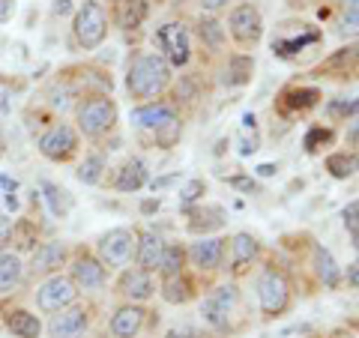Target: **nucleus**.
Segmentation results:
<instances>
[{
    "label": "nucleus",
    "instance_id": "42",
    "mask_svg": "<svg viewBox=\"0 0 359 338\" xmlns=\"http://www.w3.org/2000/svg\"><path fill=\"white\" fill-rule=\"evenodd\" d=\"M347 285H353V288H359V261L347 269Z\"/></svg>",
    "mask_w": 359,
    "mask_h": 338
},
{
    "label": "nucleus",
    "instance_id": "35",
    "mask_svg": "<svg viewBox=\"0 0 359 338\" xmlns=\"http://www.w3.org/2000/svg\"><path fill=\"white\" fill-rule=\"evenodd\" d=\"M318 90H294V93H287V99H290V105L294 108H309V105H314L318 102Z\"/></svg>",
    "mask_w": 359,
    "mask_h": 338
},
{
    "label": "nucleus",
    "instance_id": "28",
    "mask_svg": "<svg viewBox=\"0 0 359 338\" xmlns=\"http://www.w3.org/2000/svg\"><path fill=\"white\" fill-rule=\"evenodd\" d=\"M320 39V33L318 30H309L306 36H290V39H273V51L276 54H282V58H287V54H297L302 51L309 42H318Z\"/></svg>",
    "mask_w": 359,
    "mask_h": 338
},
{
    "label": "nucleus",
    "instance_id": "29",
    "mask_svg": "<svg viewBox=\"0 0 359 338\" xmlns=\"http://www.w3.org/2000/svg\"><path fill=\"white\" fill-rule=\"evenodd\" d=\"M339 30L344 33V36H359V0H341Z\"/></svg>",
    "mask_w": 359,
    "mask_h": 338
},
{
    "label": "nucleus",
    "instance_id": "5",
    "mask_svg": "<svg viewBox=\"0 0 359 338\" xmlns=\"http://www.w3.org/2000/svg\"><path fill=\"white\" fill-rule=\"evenodd\" d=\"M257 299H261L264 314H282L290 302V288L287 278L278 269H264V276L257 278Z\"/></svg>",
    "mask_w": 359,
    "mask_h": 338
},
{
    "label": "nucleus",
    "instance_id": "39",
    "mask_svg": "<svg viewBox=\"0 0 359 338\" xmlns=\"http://www.w3.org/2000/svg\"><path fill=\"white\" fill-rule=\"evenodd\" d=\"M347 144H351L353 150H359V117H353L351 126H347Z\"/></svg>",
    "mask_w": 359,
    "mask_h": 338
},
{
    "label": "nucleus",
    "instance_id": "11",
    "mask_svg": "<svg viewBox=\"0 0 359 338\" xmlns=\"http://www.w3.org/2000/svg\"><path fill=\"white\" fill-rule=\"evenodd\" d=\"M233 302H237V288H233V285L216 288L204 299V306H201V311H204V320L212 323V326H224V323H228V314L233 309Z\"/></svg>",
    "mask_w": 359,
    "mask_h": 338
},
{
    "label": "nucleus",
    "instance_id": "18",
    "mask_svg": "<svg viewBox=\"0 0 359 338\" xmlns=\"http://www.w3.org/2000/svg\"><path fill=\"white\" fill-rule=\"evenodd\" d=\"M144 326V311L138 306H126L114 314V320H111V332L117 338H135L138 330Z\"/></svg>",
    "mask_w": 359,
    "mask_h": 338
},
{
    "label": "nucleus",
    "instance_id": "10",
    "mask_svg": "<svg viewBox=\"0 0 359 338\" xmlns=\"http://www.w3.org/2000/svg\"><path fill=\"white\" fill-rule=\"evenodd\" d=\"M261 30H264V21H261V13L252 6V4H243L231 13V33L233 39L249 45V42H257L261 39Z\"/></svg>",
    "mask_w": 359,
    "mask_h": 338
},
{
    "label": "nucleus",
    "instance_id": "24",
    "mask_svg": "<svg viewBox=\"0 0 359 338\" xmlns=\"http://www.w3.org/2000/svg\"><path fill=\"white\" fill-rule=\"evenodd\" d=\"M252 72H255V60H252V58H245V54H233V58L228 60V72H224V84L240 87V84L249 81Z\"/></svg>",
    "mask_w": 359,
    "mask_h": 338
},
{
    "label": "nucleus",
    "instance_id": "47",
    "mask_svg": "<svg viewBox=\"0 0 359 338\" xmlns=\"http://www.w3.org/2000/svg\"><path fill=\"white\" fill-rule=\"evenodd\" d=\"M156 207H159V201H156V204H153V201H147V204H144V212H153Z\"/></svg>",
    "mask_w": 359,
    "mask_h": 338
},
{
    "label": "nucleus",
    "instance_id": "20",
    "mask_svg": "<svg viewBox=\"0 0 359 338\" xmlns=\"http://www.w3.org/2000/svg\"><path fill=\"white\" fill-rule=\"evenodd\" d=\"M6 326L13 330L18 338H39V318L36 314H30L25 309H18V311H9L6 314Z\"/></svg>",
    "mask_w": 359,
    "mask_h": 338
},
{
    "label": "nucleus",
    "instance_id": "37",
    "mask_svg": "<svg viewBox=\"0 0 359 338\" xmlns=\"http://www.w3.org/2000/svg\"><path fill=\"white\" fill-rule=\"evenodd\" d=\"M330 129H311L309 132V138H306V150H318V144L320 141H330Z\"/></svg>",
    "mask_w": 359,
    "mask_h": 338
},
{
    "label": "nucleus",
    "instance_id": "21",
    "mask_svg": "<svg viewBox=\"0 0 359 338\" xmlns=\"http://www.w3.org/2000/svg\"><path fill=\"white\" fill-rule=\"evenodd\" d=\"M233 273H243L245 266H249L252 261H255V255H257V240L255 236H249V234H237L233 236Z\"/></svg>",
    "mask_w": 359,
    "mask_h": 338
},
{
    "label": "nucleus",
    "instance_id": "3",
    "mask_svg": "<svg viewBox=\"0 0 359 338\" xmlns=\"http://www.w3.org/2000/svg\"><path fill=\"white\" fill-rule=\"evenodd\" d=\"M117 120V105L111 102L108 96H90L78 105V126L90 138H99L105 135Z\"/></svg>",
    "mask_w": 359,
    "mask_h": 338
},
{
    "label": "nucleus",
    "instance_id": "32",
    "mask_svg": "<svg viewBox=\"0 0 359 338\" xmlns=\"http://www.w3.org/2000/svg\"><path fill=\"white\" fill-rule=\"evenodd\" d=\"M42 191H45V201H48V210L54 212V216H63L66 210H69V195H66L63 189H57L54 183H42Z\"/></svg>",
    "mask_w": 359,
    "mask_h": 338
},
{
    "label": "nucleus",
    "instance_id": "19",
    "mask_svg": "<svg viewBox=\"0 0 359 338\" xmlns=\"http://www.w3.org/2000/svg\"><path fill=\"white\" fill-rule=\"evenodd\" d=\"M144 183H147V168H144L141 159H129L120 168V174H117V189L120 191H138Z\"/></svg>",
    "mask_w": 359,
    "mask_h": 338
},
{
    "label": "nucleus",
    "instance_id": "9",
    "mask_svg": "<svg viewBox=\"0 0 359 338\" xmlns=\"http://www.w3.org/2000/svg\"><path fill=\"white\" fill-rule=\"evenodd\" d=\"M78 147V138H75V129L66 126V123H57V126H51L48 132L39 138V153L45 156V159H69V156L75 153Z\"/></svg>",
    "mask_w": 359,
    "mask_h": 338
},
{
    "label": "nucleus",
    "instance_id": "38",
    "mask_svg": "<svg viewBox=\"0 0 359 338\" xmlns=\"http://www.w3.org/2000/svg\"><path fill=\"white\" fill-rule=\"evenodd\" d=\"M9 240H13V222H9L4 212H0V249H4Z\"/></svg>",
    "mask_w": 359,
    "mask_h": 338
},
{
    "label": "nucleus",
    "instance_id": "4",
    "mask_svg": "<svg viewBox=\"0 0 359 338\" xmlns=\"http://www.w3.org/2000/svg\"><path fill=\"white\" fill-rule=\"evenodd\" d=\"M108 33V18L99 0H84L75 13V36L84 48H96Z\"/></svg>",
    "mask_w": 359,
    "mask_h": 338
},
{
    "label": "nucleus",
    "instance_id": "44",
    "mask_svg": "<svg viewBox=\"0 0 359 338\" xmlns=\"http://www.w3.org/2000/svg\"><path fill=\"white\" fill-rule=\"evenodd\" d=\"M0 186H4V189L9 191V195H13V191H15V180H9V177L4 174V177H0Z\"/></svg>",
    "mask_w": 359,
    "mask_h": 338
},
{
    "label": "nucleus",
    "instance_id": "46",
    "mask_svg": "<svg viewBox=\"0 0 359 338\" xmlns=\"http://www.w3.org/2000/svg\"><path fill=\"white\" fill-rule=\"evenodd\" d=\"M257 171H261L264 177H269V174H276V165H261V168H257Z\"/></svg>",
    "mask_w": 359,
    "mask_h": 338
},
{
    "label": "nucleus",
    "instance_id": "43",
    "mask_svg": "<svg viewBox=\"0 0 359 338\" xmlns=\"http://www.w3.org/2000/svg\"><path fill=\"white\" fill-rule=\"evenodd\" d=\"M13 13V0H0V21H6Z\"/></svg>",
    "mask_w": 359,
    "mask_h": 338
},
{
    "label": "nucleus",
    "instance_id": "40",
    "mask_svg": "<svg viewBox=\"0 0 359 338\" xmlns=\"http://www.w3.org/2000/svg\"><path fill=\"white\" fill-rule=\"evenodd\" d=\"M228 4H231V0H201V6H204L207 13H219V9H224Z\"/></svg>",
    "mask_w": 359,
    "mask_h": 338
},
{
    "label": "nucleus",
    "instance_id": "12",
    "mask_svg": "<svg viewBox=\"0 0 359 338\" xmlns=\"http://www.w3.org/2000/svg\"><path fill=\"white\" fill-rule=\"evenodd\" d=\"M87 330V311L84 309H63L60 314H54L48 323L51 338H81Z\"/></svg>",
    "mask_w": 359,
    "mask_h": 338
},
{
    "label": "nucleus",
    "instance_id": "48",
    "mask_svg": "<svg viewBox=\"0 0 359 338\" xmlns=\"http://www.w3.org/2000/svg\"><path fill=\"white\" fill-rule=\"evenodd\" d=\"M168 338H183V335H180L177 330H171V332H168Z\"/></svg>",
    "mask_w": 359,
    "mask_h": 338
},
{
    "label": "nucleus",
    "instance_id": "22",
    "mask_svg": "<svg viewBox=\"0 0 359 338\" xmlns=\"http://www.w3.org/2000/svg\"><path fill=\"white\" fill-rule=\"evenodd\" d=\"M150 13L147 0H123L120 6V27L123 30H138L144 25V18Z\"/></svg>",
    "mask_w": 359,
    "mask_h": 338
},
{
    "label": "nucleus",
    "instance_id": "16",
    "mask_svg": "<svg viewBox=\"0 0 359 338\" xmlns=\"http://www.w3.org/2000/svg\"><path fill=\"white\" fill-rule=\"evenodd\" d=\"M63 257H66L63 243H42L39 249L33 252L30 269H33V273H54V269H60Z\"/></svg>",
    "mask_w": 359,
    "mask_h": 338
},
{
    "label": "nucleus",
    "instance_id": "33",
    "mask_svg": "<svg viewBox=\"0 0 359 338\" xmlns=\"http://www.w3.org/2000/svg\"><path fill=\"white\" fill-rule=\"evenodd\" d=\"M183 261H186V255L180 245H165V257H162V273L165 276H180V269H183Z\"/></svg>",
    "mask_w": 359,
    "mask_h": 338
},
{
    "label": "nucleus",
    "instance_id": "13",
    "mask_svg": "<svg viewBox=\"0 0 359 338\" xmlns=\"http://www.w3.org/2000/svg\"><path fill=\"white\" fill-rule=\"evenodd\" d=\"M72 281L81 290H99L105 285V266L93 261V257H78L75 266H72Z\"/></svg>",
    "mask_w": 359,
    "mask_h": 338
},
{
    "label": "nucleus",
    "instance_id": "6",
    "mask_svg": "<svg viewBox=\"0 0 359 338\" xmlns=\"http://www.w3.org/2000/svg\"><path fill=\"white\" fill-rule=\"evenodd\" d=\"M156 39H159V48H162L165 60L171 66H186L189 58H192L189 30H186V25H180V21H168V25H162L159 33H156Z\"/></svg>",
    "mask_w": 359,
    "mask_h": 338
},
{
    "label": "nucleus",
    "instance_id": "41",
    "mask_svg": "<svg viewBox=\"0 0 359 338\" xmlns=\"http://www.w3.org/2000/svg\"><path fill=\"white\" fill-rule=\"evenodd\" d=\"M231 186H237V189H243V191H255V183H252L249 177H233Z\"/></svg>",
    "mask_w": 359,
    "mask_h": 338
},
{
    "label": "nucleus",
    "instance_id": "30",
    "mask_svg": "<svg viewBox=\"0 0 359 338\" xmlns=\"http://www.w3.org/2000/svg\"><path fill=\"white\" fill-rule=\"evenodd\" d=\"M102 171H105L102 156H87V159L81 162V168H78V180L87 183V186H96L99 180H102Z\"/></svg>",
    "mask_w": 359,
    "mask_h": 338
},
{
    "label": "nucleus",
    "instance_id": "14",
    "mask_svg": "<svg viewBox=\"0 0 359 338\" xmlns=\"http://www.w3.org/2000/svg\"><path fill=\"white\" fill-rule=\"evenodd\" d=\"M222 255H224V240H216V236H204V240L192 243V264L201 269H216L222 264Z\"/></svg>",
    "mask_w": 359,
    "mask_h": 338
},
{
    "label": "nucleus",
    "instance_id": "26",
    "mask_svg": "<svg viewBox=\"0 0 359 338\" xmlns=\"http://www.w3.org/2000/svg\"><path fill=\"white\" fill-rule=\"evenodd\" d=\"M314 266H318V276L323 281V288H339L341 273H339V266H335L332 255L327 249H318V255H314Z\"/></svg>",
    "mask_w": 359,
    "mask_h": 338
},
{
    "label": "nucleus",
    "instance_id": "7",
    "mask_svg": "<svg viewBox=\"0 0 359 338\" xmlns=\"http://www.w3.org/2000/svg\"><path fill=\"white\" fill-rule=\"evenodd\" d=\"M135 245L138 243H135V234L129 228H114L99 240V257H102V264H108V266H126Z\"/></svg>",
    "mask_w": 359,
    "mask_h": 338
},
{
    "label": "nucleus",
    "instance_id": "45",
    "mask_svg": "<svg viewBox=\"0 0 359 338\" xmlns=\"http://www.w3.org/2000/svg\"><path fill=\"white\" fill-rule=\"evenodd\" d=\"M66 9H69V0H57V6H54V13H57V15H63Z\"/></svg>",
    "mask_w": 359,
    "mask_h": 338
},
{
    "label": "nucleus",
    "instance_id": "34",
    "mask_svg": "<svg viewBox=\"0 0 359 338\" xmlns=\"http://www.w3.org/2000/svg\"><path fill=\"white\" fill-rule=\"evenodd\" d=\"M341 216H344V228H347V234H351L353 245L359 249V201L356 204H347Z\"/></svg>",
    "mask_w": 359,
    "mask_h": 338
},
{
    "label": "nucleus",
    "instance_id": "25",
    "mask_svg": "<svg viewBox=\"0 0 359 338\" xmlns=\"http://www.w3.org/2000/svg\"><path fill=\"white\" fill-rule=\"evenodd\" d=\"M162 297L168 302H174V306H180V302H189V299H192V285H189L183 276H165Z\"/></svg>",
    "mask_w": 359,
    "mask_h": 338
},
{
    "label": "nucleus",
    "instance_id": "27",
    "mask_svg": "<svg viewBox=\"0 0 359 338\" xmlns=\"http://www.w3.org/2000/svg\"><path fill=\"white\" fill-rule=\"evenodd\" d=\"M198 36H201V42H204L210 51H222V45H224V27L219 25L216 18H201Z\"/></svg>",
    "mask_w": 359,
    "mask_h": 338
},
{
    "label": "nucleus",
    "instance_id": "2",
    "mask_svg": "<svg viewBox=\"0 0 359 338\" xmlns=\"http://www.w3.org/2000/svg\"><path fill=\"white\" fill-rule=\"evenodd\" d=\"M132 123H135L138 129L153 132L162 144H174V138L180 135L177 111L168 105V102H153V105L135 108V111H132Z\"/></svg>",
    "mask_w": 359,
    "mask_h": 338
},
{
    "label": "nucleus",
    "instance_id": "36",
    "mask_svg": "<svg viewBox=\"0 0 359 338\" xmlns=\"http://www.w3.org/2000/svg\"><path fill=\"white\" fill-rule=\"evenodd\" d=\"M201 195H204V183H201V180H189L183 191H180V204H192Z\"/></svg>",
    "mask_w": 359,
    "mask_h": 338
},
{
    "label": "nucleus",
    "instance_id": "8",
    "mask_svg": "<svg viewBox=\"0 0 359 338\" xmlns=\"http://www.w3.org/2000/svg\"><path fill=\"white\" fill-rule=\"evenodd\" d=\"M75 281L72 278H63V276H54L48 278L45 285L36 290V302L42 311H63L66 306L75 302Z\"/></svg>",
    "mask_w": 359,
    "mask_h": 338
},
{
    "label": "nucleus",
    "instance_id": "31",
    "mask_svg": "<svg viewBox=\"0 0 359 338\" xmlns=\"http://www.w3.org/2000/svg\"><path fill=\"white\" fill-rule=\"evenodd\" d=\"M327 168H330L332 177L344 180V177H351L359 168V159H356V156H347V153H335V156H330V159H327Z\"/></svg>",
    "mask_w": 359,
    "mask_h": 338
},
{
    "label": "nucleus",
    "instance_id": "17",
    "mask_svg": "<svg viewBox=\"0 0 359 338\" xmlns=\"http://www.w3.org/2000/svg\"><path fill=\"white\" fill-rule=\"evenodd\" d=\"M120 294L129 297V299H150L153 294V281H150V273H144V269H129V273H123L120 278Z\"/></svg>",
    "mask_w": 359,
    "mask_h": 338
},
{
    "label": "nucleus",
    "instance_id": "23",
    "mask_svg": "<svg viewBox=\"0 0 359 338\" xmlns=\"http://www.w3.org/2000/svg\"><path fill=\"white\" fill-rule=\"evenodd\" d=\"M21 281V261L13 252H0V294L13 290Z\"/></svg>",
    "mask_w": 359,
    "mask_h": 338
},
{
    "label": "nucleus",
    "instance_id": "15",
    "mask_svg": "<svg viewBox=\"0 0 359 338\" xmlns=\"http://www.w3.org/2000/svg\"><path fill=\"white\" fill-rule=\"evenodd\" d=\"M135 255H138V266L144 273H153V269L162 266V257H165V240L156 234H144L141 243L135 245Z\"/></svg>",
    "mask_w": 359,
    "mask_h": 338
},
{
    "label": "nucleus",
    "instance_id": "1",
    "mask_svg": "<svg viewBox=\"0 0 359 338\" xmlns=\"http://www.w3.org/2000/svg\"><path fill=\"white\" fill-rule=\"evenodd\" d=\"M168 78H171V69H168V60L162 54H141V58L132 63L126 87L132 96L150 99L168 87Z\"/></svg>",
    "mask_w": 359,
    "mask_h": 338
}]
</instances>
